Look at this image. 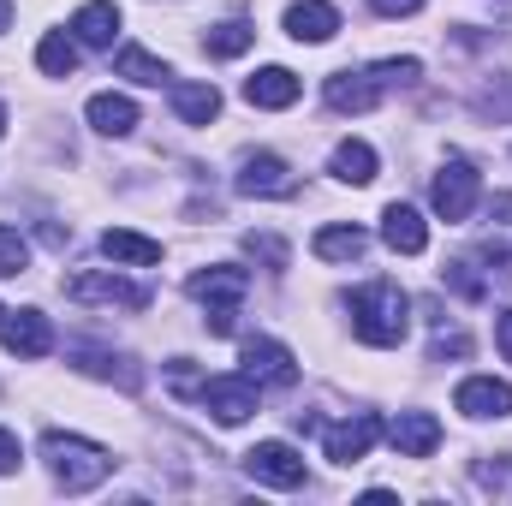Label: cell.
Instances as JSON below:
<instances>
[{
	"label": "cell",
	"mask_w": 512,
	"mask_h": 506,
	"mask_svg": "<svg viewBox=\"0 0 512 506\" xmlns=\"http://www.w3.org/2000/svg\"><path fill=\"white\" fill-rule=\"evenodd\" d=\"M42 459H48V471H54V483H60L66 495H90V489H102V483L114 477V453L96 447V441H84V435L48 429V435H42Z\"/></svg>",
	"instance_id": "cell-1"
},
{
	"label": "cell",
	"mask_w": 512,
	"mask_h": 506,
	"mask_svg": "<svg viewBox=\"0 0 512 506\" xmlns=\"http://www.w3.org/2000/svg\"><path fill=\"white\" fill-rule=\"evenodd\" d=\"M405 328H411V298L393 280H370V286L352 292V334L364 346H382L387 352V346L405 340Z\"/></svg>",
	"instance_id": "cell-2"
},
{
	"label": "cell",
	"mask_w": 512,
	"mask_h": 506,
	"mask_svg": "<svg viewBox=\"0 0 512 506\" xmlns=\"http://www.w3.org/2000/svg\"><path fill=\"white\" fill-rule=\"evenodd\" d=\"M429 203H435L441 221H471V209H477V167L465 155H447V167L429 185Z\"/></svg>",
	"instance_id": "cell-3"
},
{
	"label": "cell",
	"mask_w": 512,
	"mask_h": 506,
	"mask_svg": "<svg viewBox=\"0 0 512 506\" xmlns=\"http://www.w3.org/2000/svg\"><path fill=\"white\" fill-rule=\"evenodd\" d=\"M245 471L268 489H304V453L286 447V441H256L245 453Z\"/></svg>",
	"instance_id": "cell-4"
},
{
	"label": "cell",
	"mask_w": 512,
	"mask_h": 506,
	"mask_svg": "<svg viewBox=\"0 0 512 506\" xmlns=\"http://www.w3.org/2000/svg\"><path fill=\"white\" fill-rule=\"evenodd\" d=\"M0 346L12 358H48L54 352V328L42 310H0Z\"/></svg>",
	"instance_id": "cell-5"
},
{
	"label": "cell",
	"mask_w": 512,
	"mask_h": 506,
	"mask_svg": "<svg viewBox=\"0 0 512 506\" xmlns=\"http://www.w3.org/2000/svg\"><path fill=\"white\" fill-rule=\"evenodd\" d=\"M66 298H72V304H126V310H143V304H149L143 286H131L120 274H102V268L72 274V280H66Z\"/></svg>",
	"instance_id": "cell-6"
},
{
	"label": "cell",
	"mask_w": 512,
	"mask_h": 506,
	"mask_svg": "<svg viewBox=\"0 0 512 506\" xmlns=\"http://www.w3.org/2000/svg\"><path fill=\"white\" fill-rule=\"evenodd\" d=\"M197 399H203V405L215 411V423L239 429V423H245V417L256 411V381H251V376H209Z\"/></svg>",
	"instance_id": "cell-7"
},
{
	"label": "cell",
	"mask_w": 512,
	"mask_h": 506,
	"mask_svg": "<svg viewBox=\"0 0 512 506\" xmlns=\"http://www.w3.org/2000/svg\"><path fill=\"white\" fill-rule=\"evenodd\" d=\"M66 358H72L84 376L120 381L126 393H137V387H143V370H137V358H126V352H108V346H84V340H72V346H66Z\"/></svg>",
	"instance_id": "cell-8"
},
{
	"label": "cell",
	"mask_w": 512,
	"mask_h": 506,
	"mask_svg": "<svg viewBox=\"0 0 512 506\" xmlns=\"http://www.w3.org/2000/svg\"><path fill=\"white\" fill-rule=\"evenodd\" d=\"M376 441H382V417H376V411H358L352 423H334L322 447H328V459H334V465H358Z\"/></svg>",
	"instance_id": "cell-9"
},
{
	"label": "cell",
	"mask_w": 512,
	"mask_h": 506,
	"mask_svg": "<svg viewBox=\"0 0 512 506\" xmlns=\"http://www.w3.org/2000/svg\"><path fill=\"white\" fill-rule=\"evenodd\" d=\"M245 376L256 387H292L298 381V358L280 340H245Z\"/></svg>",
	"instance_id": "cell-10"
},
{
	"label": "cell",
	"mask_w": 512,
	"mask_h": 506,
	"mask_svg": "<svg viewBox=\"0 0 512 506\" xmlns=\"http://www.w3.org/2000/svg\"><path fill=\"white\" fill-rule=\"evenodd\" d=\"M239 191L245 197H298V179L280 155H245V173H239Z\"/></svg>",
	"instance_id": "cell-11"
},
{
	"label": "cell",
	"mask_w": 512,
	"mask_h": 506,
	"mask_svg": "<svg viewBox=\"0 0 512 506\" xmlns=\"http://www.w3.org/2000/svg\"><path fill=\"white\" fill-rule=\"evenodd\" d=\"M387 441H393L399 459H429V453L441 447V423H435L429 411H399L393 429H387Z\"/></svg>",
	"instance_id": "cell-12"
},
{
	"label": "cell",
	"mask_w": 512,
	"mask_h": 506,
	"mask_svg": "<svg viewBox=\"0 0 512 506\" xmlns=\"http://www.w3.org/2000/svg\"><path fill=\"white\" fill-rule=\"evenodd\" d=\"M322 96H328L334 114H370V108L382 102V84H376L370 72H334V78L322 84Z\"/></svg>",
	"instance_id": "cell-13"
},
{
	"label": "cell",
	"mask_w": 512,
	"mask_h": 506,
	"mask_svg": "<svg viewBox=\"0 0 512 506\" xmlns=\"http://www.w3.org/2000/svg\"><path fill=\"white\" fill-rule=\"evenodd\" d=\"M245 292H251V274H245V268H203V274H191V298H197V304L239 310Z\"/></svg>",
	"instance_id": "cell-14"
},
{
	"label": "cell",
	"mask_w": 512,
	"mask_h": 506,
	"mask_svg": "<svg viewBox=\"0 0 512 506\" xmlns=\"http://www.w3.org/2000/svg\"><path fill=\"white\" fill-rule=\"evenodd\" d=\"M453 405H459L465 417H512V387L495 381V376H471V381H459Z\"/></svg>",
	"instance_id": "cell-15"
},
{
	"label": "cell",
	"mask_w": 512,
	"mask_h": 506,
	"mask_svg": "<svg viewBox=\"0 0 512 506\" xmlns=\"http://www.w3.org/2000/svg\"><path fill=\"white\" fill-rule=\"evenodd\" d=\"M304 96V84H298V72H286V66H262L256 78H245V102L251 108H292Z\"/></svg>",
	"instance_id": "cell-16"
},
{
	"label": "cell",
	"mask_w": 512,
	"mask_h": 506,
	"mask_svg": "<svg viewBox=\"0 0 512 506\" xmlns=\"http://www.w3.org/2000/svg\"><path fill=\"white\" fill-rule=\"evenodd\" d=\"M340 30V12L328 0H292L286 6V36L292 42H328Z\"/></svg>",
	"instance_id": "cell-17"
},
{
	"label": "cell",
	"mask_w": 512,
	"mask_h": 506,
	"mask_svg": "<svg viewBox=\"0 0 512 506\" xmlns=\"http://www.w3.org/2000/svg\"><path fill=\"white\" fill-rule=\"evenodd\" d=\"M382 239H387V251H399V256H423V245H429V227H423V215H417L411 203H387Z\"/></svg>",
	"instance_id": "cell-18"
},
{
	"label": "cell",
	"mask_w": 512,
	"mask_h": 506,
	"mask_svg": "<svg viewBox=\"0 0 512 506\" xmlns=\"http://www.w3.org/2000/svg\"><path fill=\"white\" fill-rule=\"evenodd\" d=\"M102 256L108 262H126V268H155L161 262V245L143 239V233H126V227H108L102 233Z\"/></svg>",
	"instance_id": "cell-19"
},
{
	"label": "cell",
	"mask_w": 512,
	"mask_h": 506,
	"mask_svg": "<svg viewBox=\"0 0 512 506\" xmlns=\"http://www.w3.org/2000/svg\"><path fill=\"white\" fill-rule=\"evenodd\" d=\"M90 126L102 131V137H126L131 126H137V102L131 96H114V90H102V96H90Z\"/></svg>",
	"instance_id": "cell-20"
},
{
	"label": "cell",
	"mask_w": 512,
	"mask_h": 506,
	"mask_svg": "<svg viewBox=\"0 0 512 506\" xmlns=\"http://www.w3.org/2000/svg\"><path fill=\"white\" fill-rule=\"evenodd\" d=\"M72 30H78V42L108 48V42H114V30H120V6H114V0H90V6H78Z\"/></svg>",
	"instance_id": "cell-21"
},
{
	"label": "cell",
	"mask_w": 512,
	"mask_h": 506,
	"mask_svg": "<svg viewBox=\"0 0 512 506\" xmlns=\"http://www.w3.org/2000/svg\"><path fill=\"white\" fill-rule=\"evenodd\" d=\"M173 114L185 126H209L221 114V90L215 84H173Z\"/></svg>",
	"instance_id": "cell-22"
},
{
	"label": "cell",
	"mask_w": 512,
	"mask_h": 506,
	"mask_svg": "<svg viewBox=\"0 0 512 506\" xmlns=\"http://www.w3.org/2000/svg\"><path fill=\"white\" fill-rule=\"evenodd\" d=\"M334 179H340V185H370V179H376V149H370L364 137L334 143Z\"/></svg>",
	"instance_id": "cell-23"
},
{
	"label": "cell",
	"mask_w": 512,
	"mask_h": 506,
	"mask_svg": "<svg viewBox=\"0 0 512 506\" xmlns=\"http://www.w3.org/2000/svg\"><path fill=\"white\" fill-rule=\"evenodd\" d=\"M364 251H370L364 227H322V233H316V256H322V262H358Z\"/></svg>",
	"instance_id": "cell-24"
},
{
	"label": "cell",
	"mask_w": 512,
	"mask_h": 506,
	"mask_svg": "<svg viewBox=\"0 0 512 506\" xmlns=\"http://www.w3.org/2000/svg\"><path fill=\"white\" fill-rule=\"evenodd\" d=\"M36 66H42L48 78H72V72H78V42L60 36V30H48V36L36 42Z\"/></svg>",
	"instance_id": "cell-25"
},
{
	"label": "cell",
	"mask_w": 512,
	"mask_h": 506,
	"mask_svg": "<svg viewBox=\"0 0 512 506\" xmlns=\"http://www.w3.org/2000/svg\"><path fill=\"white\" fill-rule=\"evenodd\" d=\"M251 42H256V24H245V18H227V24H215V30L203 36V48H209L215 60H239Z\"/></svg>",
	"instance_id": "cell-26"
},
{
	"label": "cell",
	"mask_w": 512,
	"mask_h": 506,
	"mask_svg": "<svg viewBox=\"0 0 512 506\" xmlns=\"http://www.w3.org/2000/svg\"><path fill=\"white\" fill-rule=\"evenodd\" d=\"M114 72L131 78V84H161V78H173L167 60H155L149 48H120V54H114Z\"/></svg>",
	"instance_id": "cell-27"
},
{
	"label": "cell",
	"mask_w": 512,
	"mask_h": 506,
	"mask_svg": "<svg viewBox=\"0 0 512 506\" xmlns=\"http://www.w3.org/2000/svg\"><path fill=\"white\" fill-rule=\"evenodd\" d=\"M370 78H376L382 90H393V84H417V78H423V60H411V54H405V60H376Z\"/></svg>",
	"instance_id": "cell-28"
},
{
	"label": "cell",
	"mask_w": 512,
	"mask_h": 506,
	"mask_svg": "<svg viewBox=\"0 0 512 506\" xmlns=\"http://www.w3.org/2000/svg\"><path fill=\"white\" fill-rule=\"evenodd\" d=\"M24 268H30V245L12 227H0V280H18Z\"/></svg>",
	"instance_id": "cell-29"
},
{
	"label": "cell",
	"mask_w": 512,
	"mask_h": 506,
	"mask_svg": "<svg viewBox=\"0 0 512 506\" xmlns=\"http://www.w3.org/2000/svg\"><path fill=\"white\" fill-rule=\"evenodd\" d=\"M245 251H251L256 262H268V268H286V262H292L286 239H274V233H245Z\"/></svg>",
	"instance_id": "cell-30"
},
{
	"label": "cell",
	"mask_w": 512,
	"mask_h": 506,
	"mask_svg": "<svg viewBox=\"0 0 512 506\" xmlns=\"http://www.w3.org/2000/svg\"><path fill=\"white\" fill-rule=\"evenodd\" d=\"M441 280H447L453 292H465V298H483V292H489V286L471 274V262H447V268H441Z\"/></svg>",
	"instance_id": "cell-31"
},
{
	"label": "cell",
	"mask_w": 512,
	"mask_h": 506,
	"mask_svg": "<svg viewBox=\"0 0 512 506\" xmlns=\"http://www.w3.org/2000/svg\"><path fill=\"white\" fill-rule=\"evenodd\" d=\"M465 352H471V340L441 328V334H435V346H429V364H441V358H465Z\"/></svg>",
	"instance_id": "cell-32"
},
{
	"label": "cell",
	"mask_w": 512,
	"mask_h": 506,
	"mask_svg": "<svg viewBox=\"0 0 512 506\" xmlns=\"http://www.w3.org/2000/svg\"><path fill=\"white\" fill-rule=\"evenodd\" d=\"M18 459H24V453H18V435H12V429H0V477H6V471H18Z\"/></svg>",
	"instance_id": "cell-33"
},
{
	"label": "cell",
	"mask_w": 512,
	"mask_h": 506,
	"mask_svg": "<svg viewBox=\"0 0 512 506\" xmlns=\"http://www.w3.org/2000/svg\"><path fill=\"white\" fill-rule=\"evenodd\" d=\"M382 18H411V12H423V0H370Z\"/></svg>",
	"instance_id": "cell-34"
},
{
	"label": "cell",
	"mask_w": 512,
	"mask_h": 506,
	"mask_svg": "<svg viewBox=\"0 0 512 506\" xmlns=\"http://www.w3.org/2000/svg\"><path fill=\"white\" fill-rule=\"evenodd\" d=\"M495 346H501V358L512 364V310H501V316H495Z\"/></svg>",
	"instance_id": "cell-35"
},
{
	"label": "cell",
	"mask_w": 512,
	"mask_h": 506,
	"mask_svg": "<svg viewBox=\"0 0 512 506\" xmlns=\"http://www.w3.org/2000/svg\"><path fill=\"white\" fill-rule=\"evenodd\" d=\"M489 215H495V221H512V191H501V197L489 203Z\"/></svg>",
	"instance_id": "cell-36"
},
{
	"label": "cell",
	"mask_w": 512,
	"mask_h": 506,
	"mask_svg": "<svg viewBox=\"0 0 512 506\" xmlns=\"http://www.w3.org/2000/svg\"><path fill=\"white\" fill-rule=\"evenodd\" d=\"M6 24H12V0H0V30H6Z\"/></svg>",
	"instance_id": "cell-37"
},
{
	"label": "cell",
	"mask_w": 512,
	"mask_h": 506,
	"mask_svg": "<svg viewBox=\"0 0 512 506\" xmlns=\"http://www.w3.org/2000/svg\"><path fill=\"white\" fill-rule=\"evenodd\" d=\"M0 137H6V108H0Z\"/></svg>",
	"instance_id": "cell-38"
}]
</instances>
